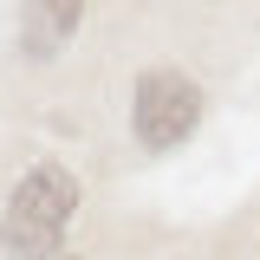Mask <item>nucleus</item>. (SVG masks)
Here are the masks:
<instances>
[{
  "mask_svg": "<svg viewBox=\"0 0 260 260\" xmlns=\"http://www.w3.org/2000/svg\"><path fill=\"white\" fill-rule=\"evenodd\" d=\"M59 260H78V254H59Z\"/></svg>",
  "mask_w": 260,
  "mask_h": 260,
  "instance_id": "4",
  "label": "nucleus"
},
{
  "mask_svg": "<svg viewBox=\"0 0 260 260\" xmlns=\"http://www.w3.org/2000/svg\"><path fill=\"white\" fill-rule=\"evenodd\" d=\"M130 117H137V137H143L150 150H176V143L202 124V91H195L182 72H143Z\"/></svg>",
  "mask_w": 260,
  "mask_h": 260,
  "instance_id": "2",
  "label": "nucleus"
},
{
  "mask_svg": "<svg viewBox=\"0 0 260 260\" xmlns=\"http://www.w3.org/2000/svg\"><path fill=\"white\" fill-rule=\"evenodd\" d=\"M78 13H85V0H32V26H26L32 59H52L65 46V32L78 26Z\"/></svg>",
  "mask_w": 260,
  "mask_h": 260,
  "instance_id": "3",
  "label": "nucleus"
},
{
  "mask_svg": "<svg viewBox=\"0 0 260 260\" xmlns=\"http://www.w3.org/2000/svg\"><path fill=\"white\" fill-rule=\"evenodd\" d=\"M78 208V182L65 176L59 162H39L32 176H20V189L7 195V221L0 241L13 260H59V234Z\"/></svg>",
  "mask_w": 260,
  "mask_h": 260,
  "instance_id": "1",
  "label": "nucleus"
}]
</instances>
